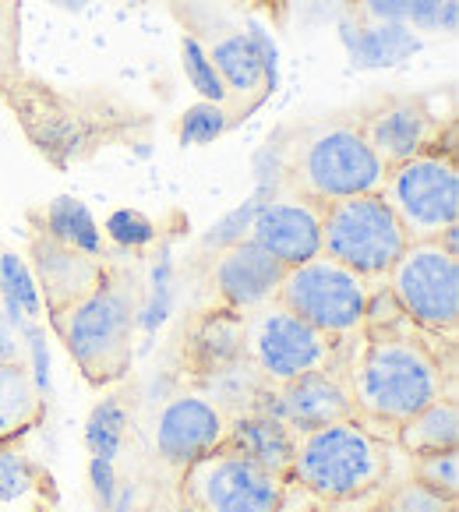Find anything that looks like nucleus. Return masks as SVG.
<instances>
[{"label":"nucleus","mask_w":459,"mask_h":512,"mask_svg":"<svg viewBox=\"0 0 459 512\" xmlns=\"http://www.w3.org/2000/svg\"><path fill=\"white\" fill-rule=\"evenodd\" d=\"M0 304L18 318V322H43V294L36 287L29 262L18 251H0Z\"/></svg>","instance_id":"a878e982"},{"label":"nucleus","mask_w":459,"mask_h":512,"mask_svg":"<svg viewBox=\"0 0 459 512\" xmlns=\"http://www.w3.org/2000/svg\"><path fill=\"white\" fill-rule=\"evenodd\" d=\"M385 163L364 142L357 124H322L290 145L286 188L315 205L378 195Z\"/></svg>","instance_id":"20e7f679"},{"label":"nucleus","mask_w":459,"mask_h":512,"mask_svg":"<svg viewBox=\"0 0 459 512\" xmlns=\"http://www.w3.org/2000/svg\"><path fill=\"white\" fill-rule=\"evenodd\" d=\"M43 234H50L53 241L68 244V248L82 251V255L103 258V248H106L103 226L96 223L89 205L78 202V198H71V195L53 198V202L43 209Z\"/></svg>","instance_id":"393cba45"},{"label":"nucleus","mask_w":459,"mask_h":512,"mask_svg":"<svg viewBox=\"0 0 459 512\" xmlns=\"http://www.w3.org/2000/svg\"><path fill=\"white\" fill-rule=\"evenodd\" d=\"M286 166H290V145H279L269 138V145L255 156V195L258 198H272L283 191Z\"/></svg>","instance_id":"f704fd0d"},{"label":"nucleus","mask_w":459,"mask_h":512,"mask_svg":"<svg viewBox=\"0 0 459 512\" xmlns=\"http://www.w3.org/2000/svg\"><path fill=\"white\" fill-rule=\"evenodd\" d=\"M89 481H92V491H96L99 505H103V509H113V505H117V491H121L113 463L110 460H89Z\"/></svg>","instance_id":"4c0bfd02"},{"label":"nucleus","mask_w":459,"mask_h":512,"mask_svg":"<svg viewBox=\"0 0 459 512\" xmlns=\"http://www.w3.org/2000/svg\"><path fill=\"white\" fill-rule=\"evenodd\" d=\"M385 287L396 297L410 325L428 336L456 339L459 325V258L442 251L435 241L410 244L385 276Z\"/></svg>","instance_id":"1a4fd4ad"},{"label":"nucleus","mask_w":459,"mask_h":512,"mask_svg":"<svg viewBox=\"0 0 459 512\" xmlns=\"http://www.w3.org/2000/svg\"><path fill=\"white\" fill-rule=\"evenodd\" d=\"M389 474L392 442L350 417L297 435L294 463L286 477H294L318 502L347 505L378 495L382 484H389Z\"/></svg>","instance_id":"7ed1b4c3"},{"label":"nucleus","mask_w":459,"mask_h":512,"mask_svg":"<svg viewBox=\"0 0 459 512\" xmlns=\"http://www.w3.org/2000/svg\"><path fill=\"white\" fill-rule=\"evenodd\" d=\"M46 417V396L36 389L29 368L0 364V442H18Z\"/></svg>","instance_id":"5701e85b"},{"label":"nucleus","mask_w":459,"mask_h":512,"mask_svg":"<svg viewBox=\"0 0 459 512\" xmlns=\"http://www.w3.org/2000/svg\"><path fill=\"white\" fill-rule=\"evenodd\" d=\"M283 484L286 477L230 449H216L181 470V491L195 512H279Z\"/></svg>","instance_id":"9d476101"},{"label":"nucleus","mask_w":459,"mask_h":512,"mask_svg":"<svg viewBox=\"0 0 459 512\" xmlns=\"http://www.w3.org/2000/svg\"><path fill=\"white\" fill-rule=\"evenodd\" d=\"M371 287L375 283L350 272L347 265L318 255L297 269H286L276 301L329 339H354L364 329Z\"/></svg>","instance_id":"6e6552de"},{"label":"nucleus","mask_w":459,"mask_h":512,"mask_svg":"<svg viewBox=\"0 0 459 512\" xmlns=\"http://www.w3.org/2000/svg\"><path fill=\"white\" fill-rule=\"evenodd\" d=\"M138 311L142 308H138L135 272L128 265L106 262L99 287L71 308L50 315V325L85 382L103 389L128 375L135 357Z\"/></svg>","instance_id":"f03ea898"},{"label":"nucleus","mask_w":459,"mask_h":512,"mask_svg":"<svg viewBox=\"0 0 459 512\" xmlns=\"http://www.w3.org/2000/svg\"><path fill=\"white\" fill-rule=\"evenodd\" d=\"M46 4H53V8H61V11H85L92 0H46Z\"/></svg>","instance_id":"ea45409f"},{"label":"nucleus","mask_w":459,"mask_h":512,"mask_svg":"<svg viewBox=\"0 0 459 512\" xmlns=\"http://www.w3.org/2000/svg\"><path fill=\"white\" fill-rule=\"evenodd\" d=\"M421 336V329L410 336H364L361 332L350 347L343 375L354 396L357 421L368 424L375 435H382V428L396 435L399 424L442 396L456 400L452 371L428 343H421Z\"/></svg>","instance_id":"f257e3e1"},{"label":"nucleus","mask_w":459,"mask_h":512,"mask_svg":"<svg viewBox=\"0 0 459 512\" xmlns=\"http://www.w3.org/2000/svg\"><path fill=\"white\" fill-rule=\"evenodd\" d=\"M258 202L262 198L258 195H248L237 209H230L223 219H216V223L209 226L202 234V248L205 251H223L230 248V244H241L251 237V223H255V212H258Z\"/></svg>","instance_id":"473e14b6"},{"label":"nucleus","mask_w":459,"mask_h":512,"mask_svg":"<svg viewBox=\"0 0 459 512\" xmlns=\"http://www.w3.org/2000/svg\"><path fill=\"white\" fill-rule=\"evenodd\" d=\"M392 442L407 452L410 460L414 456H431V452L459 449V403L452 396L428 403L410 421L399 424Z\"/></svg>","instance_id":"4be33fe9"},{"label":"nucleus","mask_w":459,"mask_h":512,"mask_svg":"<svg viewBox=\"0 0 459 512\" xmlns=\"http://www.w3.org/2000/svg\"><path fill=\"white\" fill-rule=\"evenodd\" d=\"M262 410L279 417L294 435L357 417L347 375L339 368L308 371V375H297L283 385H272L269 400H265Z\"/></svg>","instance_id":"f8f14e48"},{"label":"nucleus","mask_w":459,"mask_h":512,"mask_svg":"<svg viewBox=\"0 0 459 512\" xmlns=\"http://www.w3.org/2000/svg\"><path fill=\"white\" fill-rule=\"evenodd\" d=\"M445 0H357V18L364 22L407 25L417 36H431V25Z\"/></svg>","instance_id":"cd10ccee"},{"label":"nucleus","mask_w":459,"mask_h":512,"mask_svg":"<svg viewBox=\"0 0 459 512\" xmlns=\"http://www.w3.org/2000/svg\"><path fill=\"white\" fill-rule=\"evenodd\" d=\"M294 445H297V435L286 428L279 417L265 414V410H255V414H241L230 421L223 449L241 452L244 460L286 477L290 474V463H294Z\"/></svg>","instance_id":"6ab92c4d"},{"label":"nucleus","mask_w":459,"mask_h":512,"mask_svg":"<svg viewBox=\"0 0 459 512\" xmlns=\"http://www.w3.org/2000/svg\"><path fill=\"white\" fill-rule=\"evenodd\" d=\"M339 43H343L350 64L357 71H385L410 61L421 50L424 39L407 25L364 22V18L350 15L339 22Z\"/></svg>","instance_id":"f3484780"},{"label":"nucleus","mask_w":459,"mask_h":512,"mask_svg":"<svg viewBox=\"0 0 459 512\" xmlns=\"http://www.w3.org/2000/svg\"><path fill=\"white\" fill-rule=\"evenodd\" d=\"M226 128H230V113H226V106L198 99L195 106H188V110L181 113V121H177V138H181V145H212L216 138L226 135Z\"/></svg>","instance_id":"c756f323"},{"label":"nucleus","mask_w":459,"mask_h":512,"mask_svg":"<svg viewBox=\"0 0 459 512\" xmlns=\"http://www.w3.org/2000/svg\"><path fill=\"white\" fill-rule=\"evenodd\" d=\"M226 428H230V417L216 403L205 400L198 389H184L159 407L156 428H152V445H156L159 460L181 474V470H188L202 456L223 449Z\"/></svg>","instance_id":"9b49d317"},{"label":"nucleus","mask_w":459,"mask_h":512,"mask_svg":"<svg viewBox=\"0 0 459 512\" xmlns=\"http://www.w3.org/2000/svg\"><path fill=\"white\" fill-rule=\"evenodd\" d=\"M283 276V265L251 237L216 251V262H212V287H216L223 308L237 311V315H248V311L276 301Z\"/></svg>","instance_id":"2eb2a0df"},{"label":"nucleus","mask_w":459,"mask_h":512,"mask_svg":"<svg viewBox=\"0 0 459 512\" xmlns=\"http://www.w3.org/2000/svg\"><path fill=\"white\" fill-rule=\"evenodd\" d=\"M25 262H29L32 276H36L39 294H43L46 318L71 308V304L82 301L85 294H92L106 272L103 258L82 255V251L68 248V244L53 241L43 230L32 234L29 258H25Z\"/></svg>","instance_id":"dca6fc26"},{"label":"nucleus","mask_w":459,"mask_h":512,"mask_svg":"<svg viewBox=\"0 0 459 512\" xmlns=\"http://www.w3.org/2000/svg\"><path fill=\"white\" fill-rule=\"evenodd\" d=\"M181 68H184V78H188V85L198 92V99L226 106L230 92H226L223 78H219L216 64H212L209 46H205L198 36H184L181 39Z\"/></svg>","instance_id":"c85d7f7f"},{"label":"nucleus","mask_w":459,"mask_h":512,"mask_svg":"<svg viewBox=\"0 0 459 512\" xmlns=\"http://www.w3.org/2000/svg\"><path fill=\"white\" fill-rule=\"evenodd\" d=\"M25 325L29 322H18V318L0 304V364H18V368H25V357H29Z\"/></svg>","instance_id":"c9c22d12"},{"label":"nucleus","mask_w":459,"mask_h":512,"mask_svg":"<svg viewBox=\"0 0 459 512\" xmlns=\"http://www.w3.org/2000/svg\"><path fill=\"white\" fill-rule=\"evenodd\" d=\"M459 32V0H445L431 25V36H456Z\"/></svg>","instance_id":"58836bf2"},{"label":"nucleus","mask_w":459,"mask_h":512,"mask_svg":"<svg viewBox=\"0 0 459 512\" xmlns=\"http://www.w3.org/2000/svg\"><path fill=\"white\" fill-rule=\"evenodd\" d=\"M195 389L234 421V417H241V414L262 410L265 400H269L272 385L258 375L248 357H237V361L223 364V368H212V371H205V375H198Z\"/></svg>","instance_id":"412c9836"},{"label":"nucleus","mask_w":459,"mask_h":512,"mask_svg":"<svg viewBox=\"0 0 459 512\" xmlns=\"http://www.w3.org/2000/svg\"><path fill=\"white\" fill-rule=\"evenodd\" d=\"M382 198L407 230L410 244L438 241L445 226L459 223L456 152L431 149L385 170Z\"/></svg>","instance_id":"0eeeda50"},{"label":"nucleus","mask_w":459,"mask_h":512,"mask_svg":"<svg viewBox=\"0 0 459 512\" xmlns=\"http://www.w3.org/2000/svg\"><path fill=\"white\" fill-rule=\"evenodd\" d=\"M131 414L117 396H106L92 407L89 421H85V449L92 460H110L117 463L124 442H128Z\"/></svg>","instance_id":"bb28decb"},{"label":"nucleus","mask_w":459,"mask_h":512,"mask_svg":"<svg viewBox=\"0 0 459 512\" xmlns=\"http://www.w3.org/2000/svg\"><path fill=\"white\" fill-rule=\"evenodd\" d=\"M304 512H336V505H325V502H318V505H311V509H304Z\"/></svg>","instance_id":"a19ab883"},{"label":"nucleus","mask_w":459,"mask_h":512,"mask_svg":"<svg viewBox=\"0 0 459 512\" xmlns=\"http://www.w3.org/2000/svg\"><path fill=\"white\" fill-rule=\"evenodd\" d=\"M385 512H456V498H445L407 477L385 495Z\"/></svg>","instance_id":"72a5a7b5"},{"label":"nucleus","mask_w":459,"mask_h":512,"mask_svg":"<svg viewBox=\"0 0 459 512\" xmlns=\"http://www.w3.org/2000/svg\"><path fill=\"white\" fill-rule=\"evenodd\" d=\"M407 248V230L399 226L382 191L322 205V255L347 265L368 283H385L389 269Z\"/></svg>","instance_id":"423d86ee"},{"label":"nucleus","mask_w":459,"mask_h":512,"mask_svg":"<svg viewBox=\"0 0 459 512\" xmlns=\"http://www.w3.org/2000/svg\"><path fill=\"white\" fill-rule=\"evenodd\" d=\"M364 142L375 149V156L389 166L407 163V159L421 156V152L442 149V117L424 106V99H389V103L375 106L364 113V121L357 124Z\"/></svg>","instance_id":"4468645a"},{"label":"nucleus","mask_w":459,"mask_h":512,"mask_svg":"<svg viewBox=\"0 0 459 512\" xmlns=\"http://www.w3.org/2000/svg\"><path fill=\"white\" fill-rule=\"evenodd\" d=\"M354 339H329L315 325L297 318L294 311H286L279 301L244 315V357L255 364V371L269 385H283L290 378L322 368L343 371Z\"/></svg>","instance_id":"39448f33"},{"label":"nucleus","mask_w":459,"mask_h":512,"mask_svg":"<svg viewBox=\"0 0 459 512\" xmlns=\"http://www.w3.org/2000/svg\"><path fill=\"white\" fill-rule=\"evenodd\" d=\"M209 57H212V64H216L219 78H223L230 96L248 99V96H258V92H269L262 57H258L255 43H251L244 29L219 36L216 43L209 46Z\"/></svg>","instance_id":"b1692460"},{"label":"nucleus","mask_w":459,"mask_h":512,"mask_svg":"<svg viewBox=\"0 0 459 512\" xmlns=\"http://www.w3.org/2000/svg\"><path fill=\"white\" fill-rule=\"evenodd\" d=\"M410 477L424 488L438 491L445 498H459V449L431 452L410 460Z\"/></svg>","instance_id":"7c9ffc66"},{"label":"nucleus","mask_w":459,"mask_h":512,"mask_svg":"<svg viewBox=\"0 0 459 512\" xmlns=\"http://www.w3.org/2000/svg\"><path fill=\"white\" fill-rule=\"evenodd\" d=\"M57 484L50 470L18 442H0V512H53Z\"/></svg>","instance_id":"a211bd4d"},{"label":"nucleus","mask_w":459,"mask_h":512,"mask_svg":"<svg viewBox=\"0 0 459 512\" xmlns=\"http://www.w3.org/2000/svg\"><path fill=\"white\" fill-rule=\"evenodd\" d=\"M244 32H248V39L255 43L258 57H262V68H265V82H269V92H276V82H279V50H276V39H272L269 29H265L262 22H255V18H248V22H244Z\"/></svg>","instance_id":"e433bc0d"},{"label":"nucleus","mask_w":459,"mask_h":512,"mask_svg":"<svg viewBox=\"0 0 459 512\" xmlns=\"http://www.w3.org/2000/svg\"><path fill=\"white\" fill-rule=\"evenodd\" d=\"M251 241L262 244L283 269L311 262L322 255V205L294 191L262 198L251 223Z\"/></svg>","instance_id":"ddd939ff"},{"label":"nucleus","mask_w":459,"mask_h":512,"mask_svg":"<svg viewBox=\"0 0 459 512\" xmlns=\"http://www.w3.org/2000/svg\"><path fill=\"white\" fill-rule=\"evenodd\" d=\"M103 237L110 244H117V248H124V251H142V248H149V244H156L159 230H156V223L145 216V212L117 209V212H110V216H106Z\"/></svg>","instance_id":"2f4dec72"},{"label":"nucleus","mask_w":459,"mask_h":512,"mask_svg":"<svg viewBox=\"0 0 459 512\" xmlns=\"http://www.w3.org/2000/svg\"><path fill=\"white\" fill-rule=\"evenodd\" d=\"M244 357V315L230 308L205 311L188 332V347H184V361H188L191 375H205L212 368Z\"/></svg>","instance_id":"aec40b11"}]
</instances>
